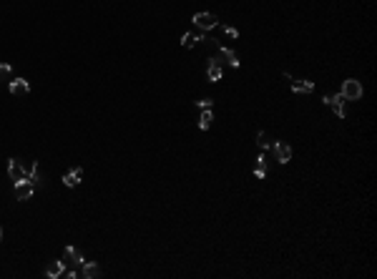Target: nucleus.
<instances>
[{
	"label": "nucleus",
	"mask_w": 377,
	"mask_h": 279,
	"mask_svg": "<svg viewBox=\"0 0 377 279\" xmlns=\"http://www.w3.org/2000/svg\"><path fill=\"white\" fill-rule=\"evenodd\" d=\"M33 192H35V186L28 181V179L16 181V196H18V201H28V199L33 196Z\"/></svg>",
	"instance_id": "obj_8"
},
{
	"label": "nucleus",
	"mask_w": 377,
	"mask_h": 279,
	"mask_svg": "<svg viewBox=\"0 0 377 279\" xmlns=\"http://www.w3.org/2000/svg\"><path fill=\"white\" fill-rule=\"evenodd\" d=\"M8 88H10L13 96H28V93H31V83H28L25 78H13L8 83Z\"/></svg>",
	"instance_id": "obj_9"
},
{
	"label": "nucleus",
	"mask_w": 377,
	"mask_h": 279,
	"mask_svg": "<svg viewBox=\"0 0 377 279\" xmlns=\"http://www.w3.org/2000/svg\"><path fill=\"white\" fill-rule=\"evenodd\" d=\"M8 176L13 181H23L25 179V166H23L20 158H10L8 161Z\"/></svg>",
	"instance_id": "obj_7"
},
{
	"label": "nucleus",
	"mask_w": 377,
	"mask_h": 279,
	"mask_svg": "<svg viewBox=\"0 0 377 279\" xmlns=\"http://www.w3.org/2000/svg\"><path fill=\"white\" fill-rule=\"evenodd\" d=\"M272 143H274V139L267 134V131H259V134H257V146H259L262 151H269Z\"/></svg>",
	"instance_id": "obj_16"
},
{
	"label": "nucleus",
	"mask_w": 377,
	"mask_h": 279,
	"mask_svg": "<svg viewBox=\"0 0 377 279\" xmlns=\"http://www.w3.org/2000/svg\"><path fill=\"white\" fill-rule=\"evenodd\" d=\"M294 93H312L314 91V83L312 81H289Z\"/></svg>",
	"instance_id": "obj_14"
},
{
	"label": "nucleus",
	"mask_w": 377,
	"mask_h": 279,
	"mask_svg": "<svg viewBox=\"0 0 377 279\" xmlns=\"http://www.w3.org/2000/svg\"><path fill=\"white\" fill-rule=\"evenodd\" d=\"M322 104H327L332 111H335L337 119H344V98H342L340 93H335V96H325V98H322Z\"/></svg>",
	"instance_id": "obj_5"
},
{
	"label": "nucleus",
	"mask_w": 377,
	"mask_h": 279,
	"mask_svg": "<svg viewBox=\"0 0 377 279\" xmlns=\"http://www.w3.org/2000/svg\"><path fill=\"white\" fill-rule=\"evenodd\" d=\"M254 176H257V179H264V176H267V156H264V151L257 156V164H254Z\"/></svg>",
	"instance_id": "obj_15"
},
{
	"label": "nucleus",
	"mask_w": 377,
	"mask_h": 279,
	"mask_svg": "<svg viewBox=\"0 0 377 279\" xmlns=\"http://www.w3.org/2000/svg\"><path fill=\"white\" fill-rule=\"evenodd\" d=\"M204 38L201 33H184V38H181V46L184 48H194V46H199V40Z\"/></svg>",
	"instance_id": "obj_17"
},
{
	"label": "nucleus",
	"mask_w": 377,
	"mask_h": 279,
	"mask_svg": "<svg viewBox=\"0 0 377 279\" xmlns=\"http://www.w3.org/2000/svg\"><path fill=\"white\" fill-rule=\"evenodd\" d=\"M222 58L219 55H211L209 58V66H206V78L211 81V83H216V81H222Z\"/></svg>",
	"instance_id": "obj_4"
},
{
	"label": "nucleus",
	"mask_w": 377,
	"mask_h": 279,
	"mask_svg": "<svg viewBox=\"0 0 377 279\" xmlns=\"http://www.w3.org/2000/svg\"><path fill=\"white\" fill-rule=\"evenodd\" d=\"M272 151H274V156H277L279 164H289V161H292V146H289L287 141H274Z\"/></svg>",
	"instance_id": "obj_3"
},
{
	"label": "nucleus",
	"mask_w": 377,
	"mask_h": 279,
	"mask_svg": "<svg viewBox=\"0 0 377 279\" xmlns=\"http://www.w3.org/2000/svg\"><path fill=\"white\" fill-rule=\"evenodd\" d=\"M211 121H214L211 108H204V111H201V116H199V128H201V131H206V128L211 126Z\"/></svg>",
	"instance_id": "obj_18"
},
{
	"label": "nucleus",
	"mask_w": 377,
	"mask_h": 279,
	"mask_svg": "<svg viewBox=\"0 0 377 279\" xmlns=\"http://www.w3.org/2000/svg\"><path fill=\"white\" fill-rule=\"evenodd\" d=\"M0 242H3V229H0Z\"/></svg>",
	"instance_id": "obj_22"
},
{
	"label": "nucleus",
	"mask_w": 377,
	"mask_h": 279,
	"mask_svg": "<svg viewBox=\"0 0 377 279\" xmlns=\"http://www.w3.org/2000/svg\"><path fill=\"white\" fill-rule=\"evenodd\" d=\"M196 106L204 111V108H211V106H214V101H211V98H199V101H196Z\"/></svg>",
	"instance_id": "obj_20"
},
{
	"label": "nucleus",
	"mask_w": 377,
	"mask_h": 279,
	"mask_svg": "<svg viewBox=\"0 0 377 279\" xmlns=\"http://www.w3.org/2000/svg\"><path fill=\"white\" fill-rule=\"evenodd\" d=\"M216 55H219L222 61H226V66H231V68H239V55H237V51H231V48H224V46H219V48H216Z\"/></svg>",
	"instance_id": "obj_10"
},
{
	"label": "nucleus",
	"mask_w": 377,
	"mask_h": 279,
	"mask_svg": "<svg viewBox=\"0 0 377 279\" xmlns=\"http://www.w3.org/2000/svg\"><path fill=\"white\" fill-rule=\"evenodd\" d=\"M340 96H342L344 101H360V98H362V83L355 81V78H347V81L342 83Z\"/></svg>",
	"instance_id": "obj_1"
},
{
	"label": "nucleus",
	"mask_w": 377,
	"mask_h": 279,
	"mask_svg": "<svg viewBox=\"0 0 377 279\" xmlns=\"http://www.w3.org/2000/svg\"><path fill=\"white\" fill-rule=\"evenodd\" d=\"M13 81V68L8 63H0V83H10Z\"/></svg>",
	"instance_id": "obj_19"
},
{
	"label": "nucleus",
	"mask_w": 377,
	"mask_h": 279,
	"mask_svg": "<svg viewBox=\"0 0 377 279\" xmlns=\"http://www.w3.org/2000/svg\"><path fill=\"white\" fill-rule=\"evenodd\" d=\"M224 31H226V35H229V38H237V35H239V33H237V28H231V25H226Z\"/></svg>",
	"instance_id": "obj_21"
},
{
	"label": "nucleus",
	"mask_w": 377,
	"mask_h": 279,
	"mask_svg": "<svg viewBox=\"0 0 377 279\" xmlns=\"http://www.w3.org/2000/svg\"><path fill=\"white\" fill-rule=\"evenodd\" d=\"M101 274V267L96 262H83V267H81V277H86V279H96Z\"/></svg>",
	"instance_id": "obj_13"
},
{
	"label": "nucleus",
	"mask_w": 377,
	"mask_h": 279,
	"mask_svg": "<svg viewBox=\"0 0 377 279\" xmlns=\"http://www.w3.org/2000/svg\"><path fill=\"white\" fill-rule=\"evenodd\" d=\"M191 20H194L196 28H201V31H214V28L219 25V18H216L214 13H196Z\"/></svg>",
	"instance_id": "obj_2"
},
{
	"label": "nucleus",
	"mask_w": 377,
	"mask_h": 279,
	"mask_svg": "<svg viewBox=\"0 0 377 279\" xmlns=\"http://www.w3.org/2000/svg\"><path fill=\"white\" fill-rule=\"evenodd\" d=\"M63 262H66V264H70V267H76V269H81L86 259H83V254L78 252L76 246H66V252H63Z\"/></svg>",
	"instance_id": "obj_6"
},
{
	"label": "nucleus",
	"mask_w": 377,
	"mask_h": 279,
	"mask_svg": "<svg viewBox=\"0 0 377 279\" xmlns=\"http://www.w3.org/2000/svg\"><path fill=\"white\" fill-rule=\"evenodd\" d=\"M63 272H66V262H63V259H61V262H48V267H46V277L58 279V277H63Z\"/></svg>",
	"instance_id": "obj_11"
},
{
	"label": "nucleus",
	"mask_w": 377,
	"mask_h": 279,
	"mask_svg": "<svg viewBox=\"0 0 377 279\" xmlns=\"http://www.w3.org/2000/svg\"><path fill=\"white\" fill-rule=\"evenodd\" d=\"M81 179H83V171H81V166H76V169H70V171L63 176V184H66V186H78Z\"/></svg>",
	"instance_id": "obj_12"
}]
</instances>
